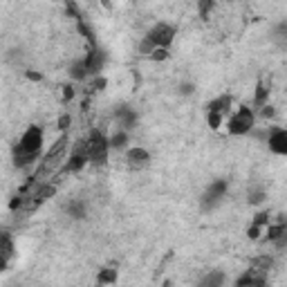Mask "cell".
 Wrapping results in <instances>:
<instances>
[{
    "label": "cell",
    "instance_id": "3",
    "mask_svg": "<svg viewBox=\"0 0 287 287\" xmlns=\"http://www.w3.org/2000/svg\"><path fill=\"white\" fill-rule=\"evenodd\" d=\"M254 126H256V112L252 110V108H247V106H240L238 110L229 117V121H227L229 135H236V137L252 133Z\"/></svg>",
    "mask_w": 287,
    "mask_h": 287
},
{
    "label": "cell",
    "instance_id": "9",
    "mask_svg": "<svg viewBox=\"0 0 287 287\" xmlns=\"http://www.w3.org/2000/svg\"><path fill=\"white\" fill-rule=\"evenodd\" d=\"M236 285L238 287H265V285H267V276L258 274V271H254V269H247L236 280Z\"/></svg>",
    "mask_w": 287,
    "mask_h": 287
},
{
    "label": "cell",
    "instance_id": "13",
    "mask_svg": "<svg viewBox=\"0 0 287 287\" xmlns=\"http://www.w3.org/2000/svg\"><path fill=\"white\" fill-rule=\"evenodd\" d=\"M70 79L72 81H86L88 79V70H86V63H83V59L81 61H74V63L70 65Z\"/></svg>",
    "mask_w": 287,
    "mask_h": 287
},
{
    "label": "cell",
    "instance_id": "10",
    "mask_svg": "<svg viewBox=\"0 0 287 287\" xmlns=\"http://www.w3.org/2000/svg\"><path fill=\"white\" fill-rule=\"evenodd\" d=\"M231 106H233V97L231 95H220V97L213 99V101H209V110L220 112V114H229Z\"/></svg>",
    "mask_w": 287,
    "mask_h": 287
},
{
    "label": "cell",
    "instance_id": "18",
    "mask_svg": "<svg viewBox=\"0 0 287 287\" xmlns=\"http://www.w3.org/2000/svg\"><path fill=\"white\" fill-rule=\"evenodd\" d=\"M224 283V274H220V271H211V274L207 276V278H202L200 280V285H204V287H213V285H222Z\"/></svg>",
    "mask_w": 287,
    "mask_h": 287
},
{
    "label": "cell",
    "instance_id": "8",
    "mask_svg": "<svg viewBox=\"0 0 287 287\" xmlns=\"http://www.w3.org/2000/svg\"><path fill=\"white\" fill-rule=\"evenodd\" d=\"M150 161V153L142 146H133V148L126 150V164L130 169H144Z\"/></svg>",
    "mask_w": 287,
    "mask_h": 287
},
{
    "label": "cell",
    "instance_id": "27",
    "mask_svg": "<svg viewBox=\"0 0 287 287\" xmlns=\"http://www.w3.org/2000/svg\"><path fill=\"white\" fill-rule=\"evenodd\" d=\"M61 90H63V101H70V99L74 97V88L72 86H63Z\"/></svg>",
    "mask_w": 287,
    "mask_h": 287
},
{
    "label": "cell",
    "instance_id": "19",
    "mask_svg": "<svg viewBox=\"0 0 287 287\" xmlns=\"http://www.w3.org/2000/svg\"><path fill=\"white\" fill-rule=\"evenodd\" d=\"M213 7H216V0H197V12L204 20H209V14Z\"/></svg>",
    "mask_w": 287,
    "mask_h": 287
},
{
    "label": "cell",
    "instance_id": "4",
    "mask_svg": "<svg viewBox=\"0 0 287 287\" xmlns=\"http://www.w3.org/2000/svg\"><path fill=\"white\" fill-rule=\"evenodd\" d=\"M146 38L155 45V48H171V43L175 40V29L169 23H155L148 29Z\"/></svg>",
    "mask_w": 287,
    "mask_h": 287
},
{
    "label": "cell",
    "instance_id": "24",
    "mask_svg": "<svg viewBox=\"0 0 287 287\" xmlns=\"http://www.w3.org/2000/svg\"><path fill=\"white\" fill-rule=\"evenodd\" d=\"M70 126H72V117H70V114H61L59 121H56V128L63 130V133H65V130L70 128Z\"/></svg>",
    "mask_w": 287,
    "mask_h": 287
},
{
    "label": "cell",
    "instance_id": "16",
    "mask_svg": "<svg viewBox=\"0 0 287 287\" xmlns=\"http://www.w3.org/2000/svg\"><path fill=\"white\" fill-rule=\"evenodd\" d=\"M126 144H128V133L126 130H117V133L112 135V137H108V146L110 148H126Z\"/></svg>",
    "mask_w": 287,
    "mask_h": 287
},
{
    "label": "cell",
    "instance_id": "14",
    "mask_svg": "<svg viewBox=\"0 0 287 287\" xmlns=\"http://www.w3.org/2000/svg\"><path fill=\"white\" fill-rule=\"evenodd\" d=\"M265 103H269V88L265 86V83H258V86H256V92H254V106L260 108V106H265Z\"/></svg>",
    "mask_w": 287,
    "mask_h": 287
},
{
    "label": "cell",
    "instance_id": "1",
    "mask_svg": "<svg viewBox=\"0 0 287 287\" xmlns=\"http://www.w3.org/2000/svg\"><path fill=\"white\" fill-rule=\"evenodd\" d=\"M43 142H45L43 128H40V126H29L23 135H20L18 144L14 146V164H16L18 169L32 166L34 161L40 157Z\"/></svg>",
    "mask_w": 287,
    "mask_h": 287
},
{
    "label": "cell",
    "instance_id": "26",
    "mask_svg": "<svg viewBox=\"0 0 287 287\" xmlns=\"http://www.w3.org/2000/svg\"><path fill=\"white\" fill-rule=\"evenodd\" d=\"M193 90H195V88H193V83H182V86H180V95H184V97L193 95Z\"/></svg>",
    "mask_w": 287,
    "mask_h": 287
},
{
    "label": "cell",
    "instance_id": "22",
    "mask_svg": "<svg viewBox=\"0 0 287 287\" xmlns=\"http://www.w3.org/2000/svg\"><path fill=\"white\" fill-rule=\"evenodd\" d=\"M249 204H260V202H265V191L263 189H249Z\"/></svg>",
    "mask_w": 287,
    "mask_h": 287
},
{
    "label": "cell",
    "instance_id": "28",
    "mask_svg": "<svg viewBox=\"0 0 287 287\" xmlns=\"http://www.w3.org/2000/svg\"><path fill=\"white\" fill-rule=\"evenodd\" d=\"M27 76H29L32 81H40V74H38V72H27Z\"/></svg>",
    "mask_w": 287,
    "mask_h": 287
},
{
    "label": "cell",
    "instance_id": "20",
    "mask_svg": "<svg viewBox=\"0 0 287 287\" xmlns=\"http://www.w3.org/2000/svg\"><path fill=\"white\" fill-rule=\"evenodd\" d=\"M222 119H224V114H220V112H213V110L207 112V124H209V128H213V130H218L222 126Z\"/></svg>",
    "mask_w": 287,
    "mask_h": 287
},
{
    "label": "cell",
    "instance_id": "6",
    "mask_svg": "<svg viewBox=\"0 0 287 287\" xmlns=\"http://www.w3.org/2000/svg\"><path fill=\"white\" fill-rule=\"evenodd\" d=\"M267 144L274 155H280V157L287 155V130L280 126H274L267 133Z\"/></svg>",
    "mask_w": 287,
    "mask_h": 287
},
{
    "label": "cell",
    "instance_id": "11",
    "mask_svg": "<svg viewBox=\"0 0 287 287\" xmlns=\"http://www.w3.org/2000/svg\"><path fill=\"white\" fill-rule=\"evenodd\" d=\"M271 267H274V258L271 256H256L252 260V265H249V269L258 271V274H265V276L271 271Z\"/></svg>",
    "mask_w": 287,
    "mask_h": 287
},
{
    "label": "cell",
    "instance_id": "21",
    "mask_svg": "<svg viewBox=\"0 0 287 287\" xmlns=\"http://www.w3.org/2000/svg\"><path fill=\"white\" fill-rule=\"evenodd\" d=\"M148 59L153 61V63H161V61L169 59V48H155V50L148 54Z\"/></svg>",
    "mask_w": 287,
    "mask_h": 287
},
{
    "label": "cell",
    "instance_id": "17",
    "mask_svg": "<svg viewBox=\"0 0 287 287\" xmlns=\"http://www.w3.org/2000/svg\"><path fill=\"white\" fill-rule=\"evenodd\" d=\"M67 213H70L72 218H86V204H83L81 200H72L70 204H67Z\"/></svg>",
    "mask_w": 287,
    "mask_h": 287
},
{
    "label": "cell",
    "instance_id": "23",
    "mask_svg": "<svg viewBox=\"0 0 287 287\" xmlns=\"http://www.w3.org/2000/svg\"><path fill=\"white\" fill-rule=\"evenodd\" d=\"M269 211H260L258 213V216H256L254 218V220H252V224H258V227H267V224H269Z\"/></svg>",
    "mask_w": 287,
    "mask_h": 287
},
{
    "label": "cell",
    "instance_id": "7",
    "mask_svg": "<svg viewBox=\"0 0 287 287\" xmlns=\"http://www.w3.org/2000/svg\"><path fill=\"white\" fill-rule=\"evenodd\" d=\"M83 63H86V70H88V76H97L99 72L103 70V65H106V54H103L101 50L97 48H90L88 50V54H86V59H83Z\"/></svg>",
    "mask_w": 287,
    "mask_h": 287
},
{
    "label": "cell",
    "instance_id": "12",
    "mask_svg": "<svg viewBox=\"0 0 287 287\" xmlns=\"http://www.w3.org/2000/svg\"><path fill=\"white\" fill-rule=\"evenodd\" d=\"M117 121L121 130H128V128H135V124H137V114H135L130 108H119L117 110Z\"/></svg>",
    "mask_w": 287,
    "mask_h": 287
},
{
    "label": "cell",
    "instance_id": "2",
    "mask_svg": "<svg viewBox=\"0 0 287 287\" xmlns=\"http://www.w3.org/2000/svg\"><path fill=\"white\" fill-rule=\"evenodd\" d=\"M108 150H110V146H108V137L101 133V130H90V135L86 137V155H88V161H92V164L101 166L103 161L108 159Z\"/></svg>",
    "mask_w": 287,
    "mask_h": 287
},
{
    "label": "cell",
    "instance_id": "15",
    "mask_svg": "<svg viewBox=\"0 0 287 287\" xmlns=\"http://www.w3.org/2000/svg\"><path fill=\"white\" fill-rule=\"evenodd\" d=\"M97 283H99V285H110V283H117V269H112V267H103V269H99Z\"/></svg>",
    "mask_w": 287,
    "mask_h": 287
},
{
    "label": "cell",
    "instance_id": "25",
    "mask_svg": "<svg viewBox=\"0 0 287 287\" xmlns=\"http://www.w3.org/2000/svg\"><path fill=\"white\" fill-rule=\"evenodd\" d=\"M263 231H265V227H258V224H252V227L247 229V236L252 238V240H258L260 236H263Z\"/></svg>",
    "mask_w": 287,
    "mask_h": 287
},
{
    "label": "cell",
    "instance_id": "5",
    "mask_svg": "<svg viewBox=\"0 0 287 287\" xmlns=\"http://www.w3.org/2000/svg\"><path fill=\"white\" fill-rule=\"evenodd\" d=\"M224 193H227V182H224V180L211 182V184H209V189L204 191V195H202V209H204V211L216 209L224 200Z\"/></svg>",
    "mask_w": 287,
    "mask_h": 287
}]
</instances>
